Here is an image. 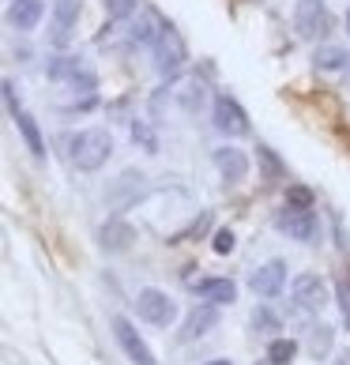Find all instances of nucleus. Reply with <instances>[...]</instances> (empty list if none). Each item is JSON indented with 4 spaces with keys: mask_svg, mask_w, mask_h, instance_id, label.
Segmentation results:
<instances>
[{
    "mask_svg": "<svg viewBox=\"0 0 350 365\" xmlns=\"http://www.w3.org/2000/svg\"><path fill=\"white\" fill-rule=\"evenodd\" d=\"M335 297H339V309H343V320L350 324V279H343L339 287H335Z\"/></svg>",
    "mask_w": 350,
    "mask_h": 365,
    "instance_id": "27",
    "label": "nucleus"
},
{
    "mask_svg": "<svg viewBox=\"0 0 350 365\" xmlns=\"http://www.w3.org/2000/svg\"><path fill=\"white\" fill-rule=\"evenodd\" d=\"M98 241H102L105 252H128L132 245H136V230H132V222H125V219H110L98 230Z\"/></svg>",
    "mask_w": 350,
    "mask_h": 365,
    "instance_id": "13",
    "label": "nucleus"
},
{
    "mask_svg": "<svg viewBox=\"0 0 350 365\" xmlns=\"http://www.w3.org/2000/svg\"><path fill=\"white\" fill-rule=\"evenodd\" d=\"M215 128L222 132V136H249V113L241 110V102L230 98V94H219L215 98Z\"/></svg>",
    "mask_w": 350,
    "mask_h": 365,
    "instance_id": "6",
    "label": "nucleus"
},
{
    "mask_svg": "<svg viewBox=\"0 0 350 365\" xmlns=\"http://www.w3.org/2000/svg\"><path fill=\"white\" fill-rule=\"evenodd\" d=\"M140 192H143V173H140V170H125V173H120V178L110 185V192H105V204H110L113 211H120V207L136 204Z\"/></svg>",
    "mask_w": 350,
    "mask_h": 365,
    "instance_id": "11",
    "label": "nucleus"
},
{
    "mask_svg": "<svg viewBox=\"0 0 350 365\" xmlns=\"http://www.w3.org/2000/svg\"><path fill=\"white\" fill-rule=\"evenodd\" d=\"M211 245H215V252H219V256H230L234 252V230H219Z\"/></svg>",
    "mask_w": 350,
    "mask_h": 365,
    "instance_id": "26",
    "label": "nucleus"
},
{
    "mask_svg": "<svg viewBox=\"0 0 350 365\" xmlns=\"http://www.w3.org/2000/svg\"><path fill=\"white\" fill-rule=\"evenodd\" d=\"M290 294H294V305L302 309V313H320V309L328 305V282L313 275V272H305L290 282Z\"/></svg>",
    "mask_w": 350,
    "mask_h": 365,
    "instance_id": "5",
    "label": "nucleus"
},
{
    "mask_svg": "<svg viewBox=\"0 0 350 365\" xmlns=\"http://www.w3.org/2000/svg\"><path fill=\"white\" fill-rule=\"evenodd\" d=\"M282 287H287V264L282 260H267L249 275V290L257 297H275Z\"/></svg>",
    "mask_w": 350,
    "mask_h": 365,
    "instance_id": "10",
    "label": "nucleus"
},
{
    "mask_svg": "<svg viewBox=\"0 0 350 365\" xmlns=\"http://www.w3.org/2000/svg\"><path fill=\"white\" fill-rule=\"evenodd\" d=\"M215 324H219V309L215 305H192L185 324H181V343H192V339H200V335H207Z\"/></svg>",
    "mask_w": 350,
    "mask_h": 365,
    "instance_id": "12",
    "label": "nucleus"
},
{
    "mask_svg": "<svg viewBox=\"0 0 350 365\" xmlns=\"http://www.w3.org/2000/svg\"><path fill=\"white\" fill-rule=\"evenodd\" d=\"M42 16H46L42 0H11V8H8L11 26H19V31H34V26L42 23Z\"/></svg>",
    "mask_w": 350,
    "mask_h": 365,
    "instance_id": "15",
    "label": "nucleus"
},
{
    "mask_svg": "<svg viewBox=\"0 0 350 365\" xmlns=\"http://www.w3.org/2000/svg\"><path fill=\"white\" fill-rule=\"evenodd\" d=\"M68 155H72V166L76 170H102L105 166V158L113 155V136L105 128H83V132H76V136L68 140Z\"/></svg>",
    "mask_w": 350,
    "mask_h": 365,
    "instance_id": "1",
    "label": "nucleus"
},
{
    "mask_svg": "<svg viewBox=\"0 0 350 365\" xmlns=\"http://www.w3.org/2000/svg\"><path fill=\"white\" fill-rule=\"evenodd\" d=\"M287 204H290V207L313 211V188H305V185H287Z\"/></svg>",
    "mask_w": 350,
    "mask_h": 365,
    "instance_id": "24",
    "label": "nucleus"
},
{
    "mask_svg": "<svg viewBox=\"0 0 350 365\" xmlns=\"http://www.w3.org/2000/svg\"><path fill=\"white\" fill-rule=\"evenodd\" d=\"M113 335H117L120 350H125V354L132 358V365H155L151 346H147V343L140 339V331L132 328V320H125V317H113Z\"/></svg>",
    "mask_w": 350,
    "mask_h": 365,
    "instance_id": "9",
    "label": "nucleus"
},
{
    "mask_svg": "<svg viewBox=\"0 0 350 365\" xmlns=\"http://www.w3.org/2000/svg\"><path fill=\"white\" fill-rule=\"evenodd\" d=\"M53 31H49V38H53V46L57 49H64L68 46V38H72V26L79 23V11H83V0H53Z\"/></svg>",
    "mask_w": 350,
    "mask_h": 365,
    "instance_id": "7",
    "label": "nucleus"
},
{
    "mask_svg": "<svg viewBox=\"0 0 350 365\" xmlns=\"http://www.w3.org/2000/svg\"><path fill=\"white\" fill-rule=\"evenodd\" d=\"M4 102H8V113L11 117H19L23 110H19V94H16V83L11 79H4Z\"/></svg>",
    "mask_w": 350,
    "mask_h": 365,
    "instance_id": "28",
    "label": "nucleus"
},
{
    "mask_svg": "<svg viewBox=\"0 0 350 365\" xmlns=\"http://www.w3.org/2000/svg\"><path fill=\"white\" fill-rule=\"evenodd\" d=\"M346 34H350V11H346Z\"/></svg>",
    "mask_w": 350,
    "mask_h": 365,
    "instance_id": "32",
    "label": "nucleus"
},
{
    "mask_svg": "<svg viewBox=\"0 0 350 365\" xmlns=\"http://www.w3.org/2000/svg\"><path fill=\"white\" fill-rule=\"evenodd\" d=\"M215 166H219V173L230 185H237V181H245V173H249V155L237 151V147H219V151H215Z\"/></svg>",
    "mask_w": 350,
    "mask_h": 365,
    "instance_id": "14",
    "label": "nucleus"
},
{
    "mask_svg": "<svg viewBox=\"0 0 350 365\" xmlns=\"http://www.w3.org/2000/svg\"><path fill=\"white\" fill-rule=\"evenodd\" d=\"M136 313H140V320L155 324V328H170L173 317H177V305H173L170 294L147 287V290H140V297H136Z\"/></svg>",
    "mask_w": 350,
    "mask_h": 365,
    "instance_id": "4",
    "label": "nucleus"
},
{
    "mask_svg": "<svg viewBox=\"0 0 350 365\" xmlns=\"http://www.w3.org/2000/svg\"><path fill=\"white\" fill-rule=\"evenodd\" d=\"M294 26H298V34L309 38V42L331 34V11H328V4H324V0H298V8H294Z\"/></svg>",
    "mask_w": 350,
    "mask_h": 365,
    "instance_id": "2",
    "label": "nucleus"
},
{
    "mask_svg": "<svg viewBox=\"0 0 350 365\" xmlns=\"http://www.w3.org/2000/svg\"><path fill=\"white\" fill-rule=\"evenodd\" d=\"M207 365H234L230 358H215V361H207Z\"/></svg>",
    "mask_w": 350,
    "mask_h": 365,
    "instance_id": "30",
    "label": "nucleus"
},
{
    "mask_svg": "<svg viewBox=\"0 0 350 365\" xmlns=\"http://www.w3.org/2000/svg\"><path fill=\"white\" fill-rule=\"evenodd\" d=\"M305 346H309V354H313V358H328L331 346H335V331L328 328V324H313V328H309Z\"/></svg>",
    "mask_w": 350,
    "mask_h": 365,
    "instance_id": "18",
    "label": "nucleus"
},
{
    "mask_svg": "<svg viewBox=\"0 0 350 365\" xmlns=\"http://www.w3.org/2000/svg\"><path fill=\"white\" fill-rule=\"evenodd\" d=\"M339 365H350V350H343V354H339Z\"/></svg>",
    "mask_w": 350,
    "mask_h": 365,
    "instance_id": "31",
    "label": "nucleus"
},
{
    "mask_svg": "<svg viewBox=\"0 0 350 365\" xmlns=\"http://www.w3.org/2000/svg\"><path fill=\"white\" fill-rule=\"evenodd\" d=\"M252 328L264 331V335H275L279 331V317L267 305H257V313H252Z\"/></svg>",
    "mask_w": 350,
    "mask_h": 365,
    "instance_id": "23",
    "label": "nucleus"
},
{
    "mask_svg": "<svg viewBox=\"0 0 350 365\" xmlns=\"http://www.w3.org/2000/svg\"><path fill=\"white\" fill-rule=\"evenodd\" d=\"M257 155H260V166H264V173H267V178H272V181H282V178H287V166H282V162H279V155L272 151V147H257Z\"/></svg>",
    "mask_w": 350,
    "mask_h": 365,
    "instance_id": "22",
    "label": "nucleus"
},
{
    "mask_svg": "<svg viewBox=\"0 0 350 365\" xmlns=\"http://www.w3.org/2000/svg\"><path fill=\"white\" fill-rule=\"evenodd\" d=\"M105 11H110V19H128L136 11V0H105Z\"/></svg>",
    "mask_w": 350,
    "mask_h": 365,
    "instance_id": "25",
    "label": "nucleus"
},
{
    "mask_svg": "<svg viewBox=\"0 0 350 365\" xmlns=\"http://www.w3.org/2000/svg\"><path fill=\"white\" fill-rule=\"evenodd\" d=\"M185 61H188L185 38L170 26V31L158 38V46H155V72L163 76V79H177L181 68H185Z\"/></svg>",
    "mask_w": 350,
    "mask_h": 365,
    "instance_id": "3",
    "label": "nucleus"
},
{
    "mask_svg": "<svg viewBox=\"0 0 350 365\" xmlns=\"http://www.w3.org/2000/svg\"><path fill=\"white\" fill-rule=\"evenodd\" d=\"M204 302H211V305H230L234 297H237V287L230 279H200L196 287H192Z\"/></svg>",
    "mask_w": 350,
    "mask_h": 365,
    "instance_id": "16",
    "label": "nucleus"
},
{
    "mask_svg": "<svg viewBox=\"0 0 350 365\" xmlns=\"http://www.w3.org/2000/svg\"><path fill=\"white\" fill-rule=\"evenodd\" d=\"M204 98H207V91H204V83H200V79L185 83V87H181V94H177V102H181V110H185V113H200Z\"/></svg>",
    "mask_w": 350,
    "mask_h": 365,
    "instance_id": "21",
    "label": "nucleus"
},
{
    "mask_svg": "<svg viewBox=\"0 0 350 365\" xmlns=\"http://www.w3.org/2000/svg\"><path fill=\"white\" fill-rule=\"evenodd\" d=\"M313 64H316L320 72H339V68H346V64H350V53L343 46H320Z\"/></svg>",
    "mask_w": 350,
    "mask_h": 365,
    "instance_id": "19",
    "label": "nucleus"
},
{
    "mask_svg": "<svg viewBox=\"0 0 350 365\" xmlns=\"http://www.w3.org/2000/svg\"><path fill=\"white\" fill-rule=\"evenodd\" d=\"M275 226H279L287 237H294V241H313V237H316V215L305 211V207H290V204H287V207L279 211Z\"/></svg>",
    "mask_w": 350,
    "mask_h": 365,
    "instance_id": "8",
    "label": "nucleus"
},
{
    "mask_svg": "<svg viewBox=\"0 0 350 365\" xmlns=\"http://www.w3.org/2000/svg\"><path fill=\"white\" fill-rule=\"evenodd\" d=\"M294 354H298V343L294 339H272L267 343V365H290L294 361Z\"/></svg>",
    "mask_w": 350,
    "mask_h": 365,
    "instance_id": "20",
    "label": "nucleus"
},
{
    "mask_svg": "<svg viewBox=\"0 0 350 365\" xmlns=\"http://www.w3.org/2000/svg\"><path fill=\"white\" fill-rule=\"evenodd\" d=\"M16 125H19L23 140H26V151H31L38 162H42V158H46V143H42V132H38V120H34L31 113H19Z\"/></svg>",
    "mask_w": 350,
    "mask_h": 365,
    "instance_id": "17",
    "label": "nucleus"
},
{
    "mask_svg": "<svg viewBox=\"0 0 350 365\" xmlns=\"http://www.w3.org/2000/svg\"><path fill=\"white\" fill-rule=\"evenodd\" d=\"M132 140H136V143H143L147 151H155V147H158V143H155V136H151V132H147V128L140 125V120L132 125Z\"/></svg>",
    "mask_w": 350,
    "mask_h": 365,
    "instance_id": "29",
    "label": "nucleus"
}]
</instances>
